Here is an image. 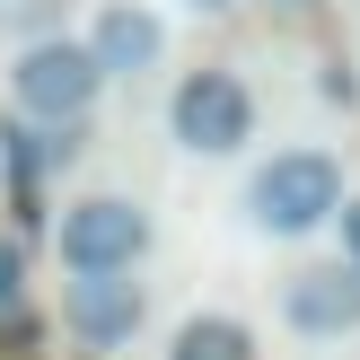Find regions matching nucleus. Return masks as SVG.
<instances>
[{"label":"nucleus","instance_id":"nucleus-1","mask_svg":"<svg viewBox=\"0 0 360 360\" xmlns=\"http://www.w3.org/2000/svg\"><path fill=\"white\" fill-rule=\"evenodd\" d=\"M343 158L334 150H273L255 176H246L238 211L246 229H264V238H316L326 220H343Z\"/></svg>","mask_w":360,"mask_h":360},{"label":"nucleus","instance_id":"nucleus-2","mask_svg":"<svg viewBox=\"0 0 360 360\" xmlns=\"http://www.w3.org/2000/svg\"><path fill=\"white\" fill-rule=\"evenodd\" d=\"M97 88H105V70H97V53H88L79 35H27L18 62H9V105L35 132H79V115L97 105Z\"/></svg>","mask_w":360,"mask_h":360},{"label":"nucleus","instance_id":"nucleus-3","mask_svg":"<svg viewBox=\"0 0 360 360\" xmlns=\"http://www.w3.org/2000/svg\"><path fill=\"white\" fill-rule=\"evenodd\" d=\"M53 255H62L70 281H97V273H132L150 255V211L132 193H79V202L53 220Z\"/></svg>","mask_w":360,"mask_h":360},{"label":"nucleus","instance_id":"nucleus-4","mask_svg":"<svg viewBox=\"0 0 360 360\" xmlns=\"http://www.w3.org/2000/svg\"><path fill=\"white\" fill-rule=\"evenodd\" d=\"M167 132H176V150H193V158H238L246 141H255V88H246L238 70H220V62L185 70V79L167 88Z\"/></svg>","mask_w":360,"mask_h":360},{"label":"nucleus","instance_id":"nucleus-5","mask_svg":"<svg viewBox=\"0 0 360 360\" xmlns=\"http://www.w3.org/2000/svg\"><path fill=\"white\" fill-rule=\"evenodd\" d=\"M62 326H70V343H88V352H123L141 326H150V290H141L132 273L62 281Z\"/></svg>","mask_w":360,"mask_h":360},{"label":"nucleus","instance_id":"nucleus-6","mask_svg":"<svg viewBox=\"0 0 360 360\" xmlns=\"http://www.w3.org/2000/svg\"><path fill=\"white\" fill-rule=\"evenodd\" d=\"M281 326L308 334V343H334V334H360V273L343 255L326 264H299L290 281H281Z\"/></svg>","mask_w":360,"mask_h":360},{"label":"nucleus","instance_id":"nucleus-7","mask_svg":"<svg viewBox=\"0 0 360 360\" xmlns=\"http://www.w3.org/2000/svg\"><path fill=\"white\" fill-rule=\"evenodd\" d=\"M79 44L97 53V70H105V79H141V70H158V62H167V18H158L150 0H97Z\"/></svg>","mask_w":360,"mask_h":360},{"label":"nucleus","instance_id":"nucleus-8","mask_svg":"<svg viewBox=\"0 0 360 360\" xmlns=\"http://www.w3.org/2000/svg\"><path fill=\"white\" fill-rule=\"evenodd\" d=\"M79 141L70 132H35V123H0V176H9V193H18V220H35V185H44V167L53 158H70Z\"/></svg>","mask_w":360,"mask_h":360},{"label":"nucleus","instance_id":"nucleus-9","mask_svg":"<svg viewBox=\"0 0 360 360\" xmlns=\"http://www.w3.org/2000/svg\"><path fill=\"white\" fill-rule=\"evenodd\" d=\"M167 360H264V343H255V326H246V316L193 308L185 326L167 334Z\"/></svg>","mask_w":360,"mask_h":360},{"label":"nucleus","instance_id":"nucleus-10","mask_svg":"<svg viewBox=\"0 0 360 360\" xmlns=\"http://www.w3.org/2000/svg\"><path fill=\"white\" fill-rule=\"evenodd\" d=\"M27 299V238H0V316Z\"/></svg>","mask_w":360,"mask_h":360},{"label":"nucleus","instance_id":"nucleus-11","mask_svg":"<svg viewBox=\"0 0 360 360\" xmlns=\"http://www.w3.org/2000/svg\"><path fill=\"white\" fill-rule=\"evenodd\" d=\"M343 264L360 273V202H343Z\"/></svg>","mask_w":360,"mask_h":360},{"label":"nucleus","instance_id":"nucleus-12","mask_svg":"<svg viewBox=\"0 0 360 360\" xmlns=\"http://www.w3.org/2000/svg\"><path fill=\"white\" fill-rule=\"evenodd\" d=\"M185 9H202V18H211V9H229V0H185Z\"/></svg>","mask_w":360,"mask_h":360}]
</instances>
